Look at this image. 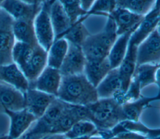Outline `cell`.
Segmentation results:
<instances>
[{"instance_id":"603a6c76","label":"cell","mask_w":160,"mask_h":139,"mask_svg":"<svg viewBox=\"0 0 160 139\" xmlns=\"http://www.w3.org/2000/svg\"><path fill=\"white\" fill-rule=\"evenodd\" d=\"M159 14L150 11L146 16L138 27L132 33L130 40L135 44L139 46L159 24Z\"/></svg>"},{"instance_id":"e0dca14e","label":"cell","mask_w":160,"mask_h":139,"mask_svg":"<svg viewBox=\"0 0 160 139\" xmlns=\"http://www.w3.org/2000/svg\"><path fill=\"white\" fill-rule=\"evenodd\" d=\"M49 15L54 32V40H56L62 37L63 34L71 27L72 24L61 3L58 0H52Z\"/></svg>"},{"instance_id":"f546056e","label":"cell","mask_w":160,"mask_h":139,"mask_svg":"<svg viewBox=\"0 0 160 139\" xmlns=\"http://www.w3.org/2000/svg\"><path fill=\"white\" fill-rule=\"evenodd\" d=\"M78 122L70 107V103H67L66 108L51 130L50 133H66L73 125Z\"/></svg>"},{"instance_id":"d6986e66","label":"cell","mask_w":160,"mask_h":139,"mask_svg":"<svg viewBox=\"0 0 160 139\" xmlns=\"http://www.w3.org/2000/svg\"><path fill=\"white\" fill-rule=\"evenodd\" d=\"M111 69L108 57L98 60H86L84 74L88 80L96 87Z\"/></svg>"},{"instance_id":"ba28073f","label":"cell","mask_w":160,"mask_h":139,"mask_svg":"<svg viewBox=\"0 0 160 139\" xmlns=\"http://www.w3.org/2000/svg\"><path fill=\"white\" fill-rule=\"evenodd\" d=\"M23 94L24 108L28 110L37 119L43 115L52 101L56 97L31 87Z\"/></svg>"},{"instance_id":"836d02e7","label":"cell","mask_w":160,"mask_h":139,"mask_svg":"<svg viewBox=\"0 0 160 139\" xmlns=\"http://www.w3.org/2000/svg\"><path fill=\"white\" fill-rule=\"evenodd\" d=\"M156 0H129L126 8L142 16H146L153 8Z\"/></svg>"},{"instance_id":"2e32d148","label":"cell","mask_w":160,"mask_h":139,"mask_svg":"<svg viewBox=\"0 0 160 139\" xmlns=\"http://www.w3.org/2000/svg\"><path fill=\"white\" fill-rule=\"evenodd\" d=\"M0 81L11 85L23 93L29 88L28 80L14 62L0 66Z\"/></svg>"},{"instance_id":"484cf974","label":"cell","mask_w":160,"mask_h":139,"mask_svg":"<svg viewBox=\"0 0 160 139\" xmlns=\"http://www.w3.org/2000/svg\"><path fill=\"white\" fill-rule=\"evenodd\" d=\"M159 65L151 64H143L136 66L132 75L139 84L141 89L156 83V72Z\"/></svg>"},{"instance_id":"5b68a950","label":"cell","mask_w":160,"mask_h":139,"mask_svg":"<svg viewBox=\"0 0 160 139\" xmlns=\"http://www.w3.org/2000/svg\"><path fill=\"white\" fill-rule=\"evenodd\" d=\"M67 103L56 97L46 110L43 115L37 119L29 130L39 135L51 133L52 128L63 113Z\"/></svg>"},{"instance_id":"8fae6325","label":"cell","mask_w":160,"mask_h":139,"mask_svg":"<svg viewBox=\"0 0 160 139\" xmlns=\"http://www.w3.org/2000/svg\"><path fill=\"white\" fill-rule=\"evenodd\" d=\"M61 78L62 75L59 69L47 65L37 79L34 82L29 83V87L56 97Z\"/></svg>"},{"instance_id":"9c48e42d","label":"cell","mask_w":160,"mask_h":139,"mask_svg":"<svg viewBox=\"0 0 160 139\" xmlns=\"http://www.w3.org/2000/svg\"><path fill=\"white\" fill-rule=\"evenodd\" d=\"M10 119V127L8 139H16L23 135L37 120V118L26 108L19 110H8L4 112Z\"/></svg>"},{"instance_id":"3957f363","label":"cell","mask_w":160,"mask_h":139,"mask_svg":"<svg viewBox=\"0 0 160 139\" xmlns=\"http://www.w3.org/2000/svg\"><path fill=\"white\" fill-rule=\"evenodd\" d=\"M52 0H45L34 19V27L38 43L47 52L55 39L49 9Z\"/></svg>"},{"instance_id":"60d3db41","label":"cell","mask_w":160,"mask_h":139,"mask_svg":"<svg viewBox=\"0 0 160 139\" xmlns=\"http://www.w3.org/2000/svg\"><path fill=\"white\" fill-rule=\"evenodd\" d=\"M21 1L29 4H41L45 0H21Z\"/></svg>"},{"instance_id":"30bf717a","label":"cell","mask_w":160,"mask_h":139,"mask_svg":"<svg viewBox=\"0 0 160 139\" xmlns=\"http://www.w3.org/2000/svg\"><path fill=\"white\" fill-rule=\"evenodd\" d=\"M86 62V59L81 46L69 43L68 50L59 71L62 75L83 74Z\"/></svg>"},{"instance_id":"7a4b0ae2","label":"cell","mask_w":160,"mask_h":139,"mask_svg":"<svg viewBox=\"0 0 160 139\" xmlns=\"http://www.w3.org/2000/svg\"><path fill=\"white\" fill-rule=\"evenodd\" d=\"M87 107L89 119L94 123L98 132L111 130L124 121L122 105L113 97L99 98Z\"/></svg>"},{"instance_id":"d4e9b609","label":"cell","mask_w":160,"mask_h":139,"mask_svg":"<svg viewBox=\"0 0 160 139\" xmlns=\"http://www.w3.org/2000/svg\"><path fill=\"white\" fill-rule=\"evenodd\" d=\"M88 16V15H86L82 17L76 23L72 24L63 34L62 37L66 39L70 44L81 46L84 41L90 34L83 23V20Z\"/></svg>"},{"instance_id":"ffe728a7","label":"cell","mask_w":160,"mask_h":139,"mask_svg":"<svg viewBox=\"0 0 160 139\" xmlns=\"http://www.w3.org/2000/svg\"><path fill=\"white\" fill-rule=\"evenodd\" d=\"M81 48L86 60L105 59L110 50L99 39L98 34H90L81 45Z\"/></svg>"},{"instance_id":"9a60e30c","label":"cell","mask_w":160,"mask_h":139,"mask_svg":"<svg viewBox=\"0 0 160 139\" xmlns=\"http://www.w3.org/2000/svg\"><path fill=\"white\" fill-rule=\"evenodd\" d=\"M24 108V94L11 85L0 81V112Z\"/></svg>"},{"instance_id":"d6a6232c","label":"cell","mask_w":160,"mask_h":139,"mask_svg":"<svg viewBox=\"0 0 160 139\" xmlns=\"http://www.w3.org/2000/svg\"><path fill=\"white\" fill-rule=\"evenodd\" d=\"M116 8L115 0H96L88 11V14L104 15L108 17Z\"/></svg>"},{"instance_id":"4dcf8cb0","label":"cell","mask_w":160,"mask_h":139,"mask_svg":"<svg viewBox=\"0 0 160 139\" xmlns=\"http://www.w3.org/2000/svg\"><path fill=\"white\" fill-rule=\"evenodd\" d=\"M97 34L103 44L110 50L118 37L117 26L111 16H108V20L103 30Z\"/></svg>"},{"instance_id":"52a82bcc","label":"cell","mask_w":160,"mask_h":139,"mask_svg":"<svg viewBox=\"0 0 160 139\" xmlns=\"http://www.w3.org/2000/svg\"><path fill=\"white\" fill-rule=\"evenodd\" d=\"M96 89L99 98H118L124 94L119 67L112 69Z\"/></svg>"},{"instance_id":"83f0119b","label":"cell","mask_w":160,"mask_h":139,"mask_svg":"<svg viewBox=\"0 0 160 139\" xmlns=\"http://www.w3.org/2000/svg\"><path fill=\"white\" fill-rule=\"evenodd\" d=\"M149 101V98H139L136 101L122 104L124 121L138 122L144 107Z\"/></svg>"},{"instance_id":"e575fe53","label":"cell","mask_w":160,"mask_h":139,"mask_svg":"<svg viewBox=\"0 0 160 139\" xmlns=\"http://www.w3.org/2000/svg\"><path fill=\"white\" fill-rule=\"evenodd\" d=\"M44 135L34 133L29 129L21 137L16 139H41Z\"/></svg>"},{"instance_id":"ac0fdd59","label":"cell","mask_w":160,"mask_h":139,"mask_svg":"<svg viewBox=\"0 0 160 139\" xmlns=\"http://www.w3.org/2000/svg\"><path fill=\"white\" fill-rule=\"evenodd\" d=\"M138 46L129 39L126 54L119 70L123 80L124 92H126L137 65V52Z\"/></svg>"},{"instance_id":"4fadbf2b","label":"cell","mask_w":160,"mask_h":139,"mask_svg":"<svg viewBox=\"0 0 160 139\" xmlns=\"http://www.w3.org/2000/svg\"><path fill=\"white\" fill-rule=\"evenodd\" d=\"M48 52L39 44L33 46L31 54L22 72L29 83L34 82L47 66Z\"/></svg>"},{"instance_id":"ee69618b","label":"cell","mask_w":160,"mask_h":139,"mask_svg":"<svg viewBox=\"0 0 160 139\" xmlns=\"http://www.w3.org/2000/svg\"><path fill=\"white\" fill-rule=\"evenodd\" d=\"M4 1H5V0H0V5H1Z\"/></svg>"},{"instance_id":"8d00e7d4","label":"cell","mask_w":160,"mask_h":139,"mask_svg":"<svg viewBox=\"0 0 160 139\" xmlns=\"http://www.w3.org/2000/svg\"><path fill=\"white\" fill-rule=\"evenodd\" d=\"M96 0H80L82 8L87 12L89 10Z\"/></svg>"},{"instance_id":"ab89813d","label":"cell","mask_w":160,"mask_h":139,"mask_svg":"<svg viewBox=\"0 0 160 139\" xmlns=\"http://www.w3.org/2000/svg\"><path fill=\"white\" fill-rule=\"evenodd\" d=\"M156 83L160 86V66L158 67L156 72Z\"/></svg>"},{"instance_id":"b9f144b4","label":"cell","mask_w":160,"mask_h":139,"mask_svg":"<svg viewBox=\"0 0 160 139\" xmlns=\"http://www.w3.org/2000/svg\"><path fill=\"white\" fill-rule=\"evenodd\" d=\"M88 139H106V138H105L104 137H103L102 136H101L98 133L96 134H94L89 137Z\"/></svg>"},{"instance_id":"74e56055","label":"cell","mask_w":160,"mask_h":139,"mask_svg":"<svg viewBox=\"0 0 160 139\" xmlns=\"http://www.w3.org/2000/svg\"><path fill=\"white\" fill-rule=\"evenodd\" d=\"M129 0H115L116 7H126Z\"/></svg>"},{"instance_id":"8992f818","label":"cell","mask_w":160,"mask_h":139,"mask_svg":"<svg viewBox=\"0 0 160 139\" xmlns=\"http://www.w3.org/2000/svg\"><path fill=\"white\" fill-rule=\"evenodd\" d=\"M143 64H160V34L156 29L138 46L137 65Z\"/></svg>"},{"instance_id":"277c9868","label":"cell","mask_w":160,"mask_h":139,"mask_svg":"<svg viewBox=\"0 0 160 139\" xmlns=\"http://www.w3.org/2000/svg\"><path fill=\"white\" fill-rule=\"evenodd\" d=\"M14 19L0 8V66L13 62L12 49L16 42L12 24Z\"/></svg>"},{"instance_id":"7402d4cb","label":"cell","mask_w":160,"mask_h":139,"mask_svg":"<svg viewBox=\"0 0 160 139\" xmlns=\"http://www.w3.org/2000/svg\"><path fill=\"white\" fill-rule=\"evenodd\" d=\"M133 32H128L119 36L111 48L108 58L111 69L118 68L120 66L126 54L129 39Z\"/></svg>"},{"instance_id":"f1b7e54d","label":"cell","mask_w":160,"mask_h":139,"mask_svg":"<svg viewBox=\"0 0 160 139\" xmlns=\"http://www.w3.org/2000/svg\"><path fill=\"white\" fill-rule=\"evenodd\" d=\"M34 46L16 41L12 49V59L22 70L27 63Z\"/></svg>"},{"instance_id":"bcb514c9","label":"cell","mask_w":160,"mask_h":139,"mask_svg":"<svg viewBox=\"0 0 160 139\" xmlns=\"http://www.w3.org/2000/svg\"><path fill=\"white\" fill-rule=\"evenodd\" d=\"M159 65V66H160V64H159V65Z\"/></svg>"},{"instance_id":"f6af8a7d","label":"cell","mask_w":160,"mask_h":139,"mask_svg":"<svg viewBox=\"0 0 160 139\" xmlns=\"http://www.w3.org/2000/svg\"><path fill=\"white\" fill-rule=\"evenodd\" d=\"M159 24H160V14L159 15Z\"/></svg>"},{"instance_id":"cb8c5ba5","label":"cell","mask_w":160,"mask_h":139,"mask_svg":"<svg viewBox=\"0 0 160 139\" xmlns=\"http://www.w3.org/2000/svg\"><path fill=\"white\" fill-rule=\"evenodd\" d=\"M69 47L66 39L61 37L54 40L48 50L47 65L59 69L66 57Z\"/></svg>"},{"instance_id":"4316f807","label":"cell","mask_w":160,"mask_h":139,"mask_svg":"<svg viewBox=\"0 0 160 139\" xmlns=\"http://www.w3.org/2000/svg\"><path fill=\"white\" fill-rule=\"evenodd\" d=\"M98 133L94 123L89 120H82L76 122L65 134L68 139L89 137Z\"/></svg>"},{"instance_id":"6da1fadb","label":"cell","mask_w":160,"mask_h":139,"mask_svg":"<svg viewBox=\"0 0 160 139\" xmlns=\"http://www.w3.org/2000/svg\"><path fill=\"white\" fill-rule=\"evenodd\" d=\"M56 97L70 104L83 106H88L99 99L96 87L84 73L62 75Z\"/></svg>"},{"instance_id":"d590c367","label":"cell","mask_w":160,"mask_h":139,"mask_svg":"<svg viewBox=\"0 0 160 139\" xmlns=\"http://www.w3.org/2000/svg\"><path fill=\"white\" fill-rule=\"evenodd\" d=\"M41 139H68L64 133H49L44 135Z\"/></svg>"},{"instance_id":"f35d334b","label":"cell","mask_w":160,"mask_h":139,"mask_svg":"<svg viewBox=\"0 0 160 139\" xmlns=\"http://www.w3.org/2000/svg\"><path fill=\"white\" fill-rule=\"evenodd\" d=\"M151 12L160 14V0H156L153 8L151 11Z\"/></svg>"},{"instance_id":"1f68e13d","label":"cell","mask_w":160,"mask_h":139,"mask_svg":"<svg viewBox=\"0 0 160 139\" xmlns=\"http://www.w3.org/2000/svg\"><path fill=\"white\" fill-rule=\"evenodd\" d=\"M58 1L61 3L64 9L71 21L72 25L76 23L82 17L88 15V12L82 8L80 0Z\"/></svg>"},{"instance_id":"7c38bea8","label":"cell","mask_w":160,"mask_h":139,"mask_svg":"<svg viewBox=\"0 0 160 139\" xmlns=\"http://www.w3.org/2000/svg\"><path fill=\"white\" fill-rule=\"evenodd\" d=\"M42 3L32 4L21 0H5L0 5V8L9 14L14 20L34 19L39 11Z\"/></svg>"},{"instance_id":"44dd1931","label":"cell","mask_w":160,"mask_h":139,"mask_svg":"<svg viewBox=\"0 0 160 139\" xmlns=\"http://www.w3.org/2000/svg\"><path fill=\"white\" fill-rule=\"evenodd\" d=\"M34 19L14 20L12 31L16 41L31 46L38 44L34 31Z\"/></svg>"},{"instance_id":"5bb4252c","label":"cell","mask_w":160,"mask_h":139,"mask_svg":"<svg viewBox=\"0 0 160 139\" xmlns=\"http://www.w3.org/2000/svg\"><path fill=\"white\" fill-rule=\"evenodd\" d=\"M110 16L116 24L118 36L134 31L145 17V16L134 13L126 7H116Z\"/></svg>"},{"instance_id":"7bdbcfd3","label":"cell","mask_w":160,"mask_h":139,"mask_svg":"<svg viewBox=\"0 0 160 139\" xmlns=\"http://www.w3.org/2000/svg\"><path fill=\"white\" fill-rule=\"evenodd\" d=\"M156 30H157V31L158 32V33L160 34V24H158V26H157V27H156Z\"/></svg>"}]
</instances>
